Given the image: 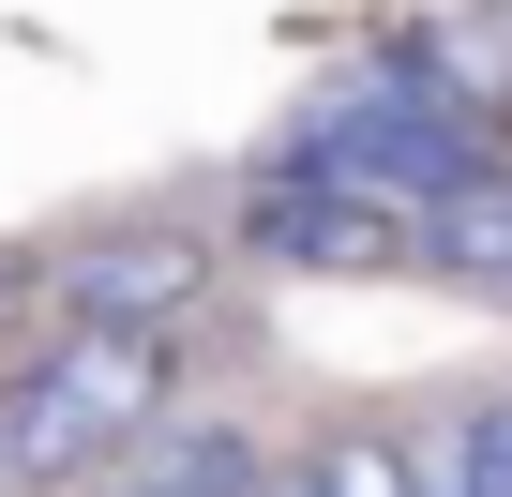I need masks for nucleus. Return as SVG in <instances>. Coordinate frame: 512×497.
I'll use <instances>...</instances> for the list:
<instances>
[{
  "instance_id": "f257e3e1",
  "label": "nucleus",
  "mask_w": 512,
  "mask_h": 497,
  "mask_svg": "<svg viewBox=\"0 0 512 497\" xmlns=\"http://www.w3.org/2000/svg\"><path fill=\"white\" fill-rule=\"evenodd\" d=\"M181 347H121V332H46L0 377V482L16 497H91L151 422H166Z\"/></svg>"
},
{
  "instance_id": "f03ea898",
  "label": "nucleus",
  "mask_w": 512,
  "mask_h": 497,
  "mask_svg": "<svg viewBox=\"0 0 512 497\" xmlns=\"http://www.w3.org/2000/svg\"><path fill=\"white\" fill-rule=\"evenodd\" d=\"M422 241H437V211L377 196V181H317V166L241 181V257H272V272H422Z\"/></svg>"
},
{
  "instance_id": "7ed1b4c3",
  "label": "nucleus",
  "mask_w": 512,
  "mask_h": 497,
  "mask_svg": "<svg viewBox=\"0 0 512 497\" xmlns=\"http://www.w3.org/2000/svg\"><path fill=\"white\" fill-rule=\"evenodd\" d=\"M61 332H121V347H181L196 332V302H211V241H181V226H106V241H76L61 257Z\"/></svg>"
},
{
  "instance_id": "20e7f679",
  "label": "nucleus",
  "mask_w": 512,
  "mask_h": 497,
  "mask_svg": "<svg viewBox=\"0 0 512 497\" xmlns=\"http://www.w3.org/2000/svg\"><path fill=\"white\" fill-rule=\"evenodd\" d=\"M91 497H272V452H256L241 407H166Z\"/></svg>"
},
{
  "instance_id": "39448f33",
  "label": "nucleus",
  "mask_w": 512,
  "mask_h": 497,
  "mask_svg": "<svg viewBox=\"0 0 512 497\" xmlns=\"http://www.w3.org/2000/svg\"><path fill=\"white\" fill-rule=\"evenodd\" d=\"M272 497H437V437L422 422H317L272 467Z\"/></svg>"
},
{
  "instance_id": "423d86ee",
  "label": "nucleus",
  "mask_w": 512,
  "mask_h": 497,
  "mask_svg": "<svg viewBox=\"0 0 512 497\" xmlns=\"http://www.w3.org/2000/svg\"><path fill=\"white\" fill-rule=\"evenodd\" d=\"M422 272H437V287H497V302H512V151H497L467 196H437V241H422Z\"/></svg>"
},
{
  "instance_id": "0eeeda50",
  "label": "nucleus",
  "mask_w": 512,
  "mask_h": 497,
  "mask_svg": "<svg viewBox=\"0 0 512 497\" xmlns=\"http://www.w3.org/2000/svg\"><path fill=\"white\" fill-rule=\"evenodd\" d=\"M437 497H512V392H482V407L437 437Z\"/></svg>"
}]
</instances>
